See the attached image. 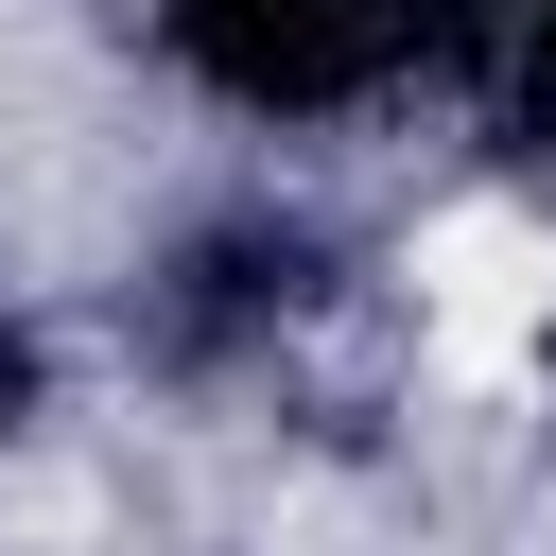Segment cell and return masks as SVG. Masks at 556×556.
Masks as SVG:
<instances>
[{"label": "cell", "instance_id": "obj_1", "mask_svg": "<svg viewBox=\"0 0 556 556\" xmlns=\"http://www.w3.org/2000/svg\"><path fill=\"white\" fill-rule=\"evenodd\" d=\"M400 278H417V330H434V365H452V382H521V365H539V330H556V226H539V208H504V191L434 208V226L400 243Z\"/></svg>", "mask_w": 556, "mask_h": 556}]
</instances>
